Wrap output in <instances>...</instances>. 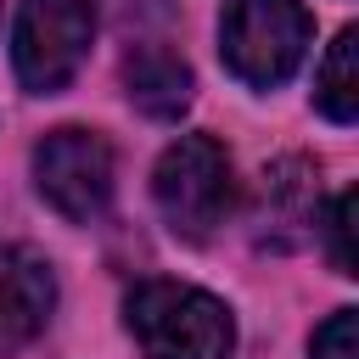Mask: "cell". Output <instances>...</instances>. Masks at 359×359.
Masks as SVG:
<instances>
[{
	"mask_svg": "<svg viewBox=\"0 0 359 359\" xmlns=\"http://www.w3.org/2000/svg\"><path fill=\"white\" fill-rule=\"evenodd\" d=\"M129 331L146 359H224L236 348L230 309L180 280H140L129 292Z\"/></svg>",
	"mask_w": 359,
	"mask_h": 359,
	"instance_id": "6da1fadb",
	"label": "cell"
},
{
	"mask_svg": "<svg viewBox=\"0 0 359 359\" xmlns=\"http://www.w3.org/2000/svg\"><path fill=\"white\" fill-rule=\"evenodd\" d=\"M309 34L314 17L303 11V0H230L219 17V50L252 90L286 84L309 50Z\"/></svg>",
	"mask_w": 359,
	"mask_h": 359,
	"instance_id": "7a4b0ae2",
	"label": "cell"
},
{
	"mask_svg": "<svg viewBox=\"0 0 359 359\" xmlns=\"http://www.w3.org/2000/svg\"><path fill=\"white\" fill-rule=\"evenodd\" d=\"M151 196L174 236L208 241L230 213V157L208 135H180L151 174Z\"/></svg>",
	"mask_w": 359,
	"mask_h": 359,
	"instance_id": "3957f363",
	"label": "cell"
},
{
	"mask_svg": "<svg viewBox=\"0 0 359 359\" xmlns=\"http://www.w3.org/2000/svg\"><path fill=\"white\" fill-rule=\"evenodd\" d=\"M90 34H95V6L90 0H22L17 34H11L17 79L34 95H56L84 67Z\"/></svg>",
	"mask_w": 359,
	"mask_h": 359,
	"instance_id": "277c9868",
	"label": "cell"
},
{
	"mask_svg": "<svg viewBox=\"0 0 359 359\" xmlns=\"http://www.w3.org/2000/svg\"><path fill=\"white\" fill-rule=\"evenodd\" d=\"M34 174H39L45 202L73 224H90L112 202V146L90 129L45 135L39 151H34Z\"/></svg>",
	"mask_w": 359,
	"mask_h": 359,
	"instance_id": "5b68a950",
	"label": "cell"
},
{
	"mask_svg": "<svg viewBox=\"0 0 359 359\" xmlns=\"http://www.w3.org/2000/svg\"><path fill=\"white\" fill-rule=\"evenodd\" d=\"M50 303H56L50 264L34 258L28 247H6L0 241V359L17 353V348H28L45 331Z\"/></svg>",
	"mask_w": 359,
	"mask_h": 359,
	"instance_id": "8992f818",
	"label": "cell"
},
{
	"mask_svg": "<svg viewBox=\"0 0 359 359\" xmlns=\"http://www.w3.org/2000/svg\"><path fill=\"white\" fill-rule=\"evenodd\" d=\"M123 90L146 118H180L191 107V67L168 45H135L123 56Z\"/></svg>",
	"mask_w": 359,
	"mask_h": 359,
	"instance_id": "52a82bcc",
	"label": "cell"
},
{
	"mask_svg": "<svg viewBox=\"0 0 359 359\" xmlns=\"http://www.w3.org/2000/svg\"><path fill=\"white\" fill-rule=\"evenodd\" d=\"M264 213H258V224H264V241H297L303 236V224H314V174H309V163H297V157H286V163H275L269 174H264Z\"/></svg>",
	"mask_w": 359,
	"mask_h": 359,
	"instance_id": "ba28073f",
	"label": "cell"
},
{
	"mask_svg": "<svg viewBox=\"0 0 359 359\" xmlns=\"http://www.w3.org/2000/svg\"><path fill=\"white\" fill-rule=\"evenodd\" d=\"M353 28H342L320 62V84H314V101L331 123H353L359 118V73H353Z\"/></svg>",
	"mask_w": 359,
	"mask_h": 359,
	"instance_id": "9c48e42d",
	"label": "cell"
},
{
	"mask_svg": "<svg viewBox=\"0 0 359 359\" xmlns=\"http://www.w3.org/2000/svg\"><path fill=\"white\" fill-rule=\"evenodd\" d=\"M314 359H359V314L353 309H337L314 331Z\"/></svg>",
	"mask_w": 359,
	"mask_h": 359,
	"instance_id": "30bf717a",
	"label": "cell"
},
{
	"mask_svg": "<svg viewBox=\"0 0 359 359\" xmlns=\"http://www.w3.org/2000/svg\"><path fill=\"white\" fill-rule=\"evenodd\" d=\"M348 236H353V191H342V196L331 202V258H337V275H353V247H348Z\"/></svg>",
	"mask_w": 359,
	"mask_h": 359,
	"instance_id": "8fae6325",
	"label": "cell"
}]
</instances>
